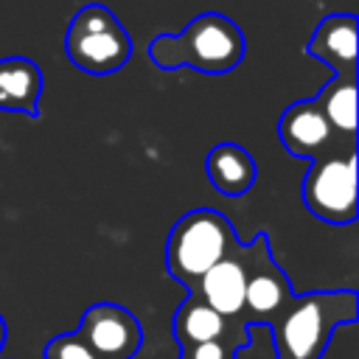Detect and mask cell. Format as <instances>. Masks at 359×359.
I'll return each mask as SVG.
<instances>
[{"label":"cell","mask_w":359,"mask_h":359,"mask_svg":"<svg viewBox=\"0 0 359 359\" xmlns=\"http://www.w3.org/2000/svg\"><path fill=\"white\" fill-rule=\"evenodd\" d=\"M238 247L241 241L224 213L213 208H194L174 222L165 238V269L174 280L194 289L216 261Z\"/></svg>","instance_id":"3"},{"label":"cell","mask_w":359,"mask_h":359,"mask_svg":"<svg viewBox=\"0 0 359 359\" xmlns=\"http://www.w3.org/2000/svg\"><path fill=\"white\" fill-rule=\"evenodd\" d=\"M3 345H6V320L0 317V351H3Z\"/></svg>","instance_id":"17"},{"label":"cell","mask_w":359,"mask_h":359,"mask_svg":"<svg viewBox=\"0 0 359 359\" xmlns=\"http://www.w3.org/2000/svg\"><path fill=\"white\" fill-rule=\"evenodd\" d=\"M356 48H359V31H356V14H325L314 34L309 36L306 53L320 59L331 73L337 76H356Z\"/></svg>","instance_id":"9"},{"label":"cell","mask_w":359,"mask_h":359,"mask_svg":"<svg viewBox=\"0 0 359 359\" xmlns=\"http://www.w3.org/2000/svg\"><path fill=\"white\" fill-rule=\"evenodd\" d=\"M171 328H174V339L180 342V348H188V345H196V342L227 337L238 325H230L227 317H222L216 309H210L202 297H196L191 292V297L177 309Z\"/></svg>","instance_id":"13"},{"label":"cell","mask_w":359,"mask_h":359,"mask_svg":"<svg viewBox=\"0 0 359 359\" xmlns=\"http://www.w3.org/2000/svg\"><path fill=\"white\" fill-rule=\"evenodd\" d=\"M303 205L328 224H351L356 219V140L337 137L309 160L303 174Z\"/></svg>","instance_id":"4"},{"label":"cell","mask_w":359,"mask_h":359,"mask_svg":"<svg viewBox=\"0 0 359 359\" xmlns=\"http://www.w3.org/2000/svg\"><path fill=\"white\" fill-rule=\"evenodd\" d=\"M244 264H247V289H244L241 325L272 323L294 292L286 272L272 258L266 233H258L250 244H244Z\"/></svg>","instance_id":"6"},{"label":"cell","mask_w":359,"mask_h":359,"mask_svg":"<svg viewBox=\"0 0 359 359\" xmlns=\"http://www.w3.org/2000/svg\"><path fill=\"white\" fill-rule=\"evenodd\" d=\"M359 311L356 292H309L292 294L280 314L269 323L278 359H320L331 342V334L353 323Z\"/></svg>","instance_id":"2"},{"label":"cell","mask_w":359,"mask_h":359,"mask_svg":"<svg viewBox=\"0 0 359 359\" xmlns=\"http://www.w3.org/2000/svg\"><path fill=\"white\" fill-rule=\"evenodd\" d=\"M244 289H247V264H244V244H241L236 252L216 261L191 292L202 297L210 309H216L222 317L241 320Z\"/></svg>","instance_id":"10"},{"label":"cell","mask_w":359,"mask_h":359,"mask_svg":"<svg viewBox=\"0 0 359 359\" xmlns=\"http://www.w3.org/2000/svg\"><path fill=\"white\" fill-rule=\"evenodd\" d=\"M45 359H98L79 334H59L45 345Z\"/></svg>","instance_id":"16"},{"label":"cell","mask_w":359,"mask_h":359,"mask_svg":"<svg viewBox=\"0 0 359 359\" xmlns=\"http://www.w3.org/2000/svg\"><path fill=\"white\" fill-rule=\"evenodd\" d=\"M146 53L160 70H177L188 65L196 73L222 76L241 65L244 34L227 14L202 11L185 25L182 34H157Z\"/></svg>","instance_id":"1"},{"label":"cell","mask_w":359,"mask_h":359,"mask_svg":"<svg viewBox=\"0 0 359 359\" xmlns=\"http://www.w3.org/2000/svg\"><path fill=\"white\" fill-rule=\"evenodd\" d=\"M76 334L98 359H132L143 345L140 320L118 303L90 306Z\"/></svg>","instance_id":"7"},{"label":"cell","mask_w":359,"mask_h":359,"mask_svg":"<svg viewBox=\"0 0 359 359\" xmlns=\"http://www.w3.org/2000/svg\"><path fill=\"white\" fill-rule=\"evenodd\" d=\"M238 328H233L227 337H219V339H208V342H196V345L182 348L180 359H236L238 348L247 339L244 331H238Z\"/></svg>","instance_id":"15"},{"label":"cell","mask_w":359,"mask_h":359,"mask_svg":"<svg viewBox=\"0 0 359 359\" xmlns=\"http://www.w3.org/2000/svg\"><path fill=\"white\" fill-rule=\"evenodd\" d=\"M278 137H280V146L297 160H311L331 140H337L334 129L328 126L314 98H300L283 109L278 121Z\"/></svg>","instance_id":"8"},{"label":"cell","mask_w":359,"mask_h":359,"mask_svg":"<svg viewBox=\"0 0 359 359\" xmlns=\"http://www.w3.org/2000/svg\"><path fill=\"white\" fill-rule=\"evenodd\" d=\"M320 104L328 126L334 129L337 137L356 140V76H337L323 84V90L314 95Z\"/></svg>","instance_id":"14"},{"label":"cell","mask_w":359,"mask_h":359,"mask_svg":"<svg viewBox=\"0 0 359 359\" xmlns=\"http://www.w3.org/2000/svg\"><path fill=\"white\" fill-rule=\"evenodd\" d=\"M205 174L210 180V185L224 194V196H244L255 180H258V165L255 157L238 146V143H216L208 157H205Z\"/></svg>","instance_id":"12"},{"label":"cell","mask_w":359,"mask_h":359,"mask_svg":"<svg viewBox=\"0 0 359 359\" xmlns=\"http://www.w3.org/2000/svg\"><path fill=\"white\" fill-rule=\"evenodd\" d=\"M42 70L28 56H3L0 59V109L36 118L42 98Z\"/></svg>","instance_id":"11"},{"label":"cell","mask_w":359,"mask_h":359,"mask_svg":"<svg viewBox=\"0 0 359 359\" xmlns=\"http://www.w3.org/2000/svg\"><path fill=\"white\" fill-rule=\"evenodd\" d=\"M65 53L81 73L109 76L129 62L132 39L112 8L101 3H87L67 22Z\"/></svg>","instance_id":"5"}]
</instances>
